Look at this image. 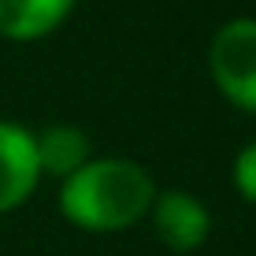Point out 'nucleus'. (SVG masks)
<instances>
[{"label": "nucleus", "mask_w": 256, "mask_h": 256, "mask_svg": "<svg viewBox=\"0 0 256 256\" xmlns=\"http://www.w3.org/2000/svg\"><path fill=\"white\" fill-rule=\"evenodd\" d=\"M156 200L152 174L134 160L122 156H100L78 167L60 190V212L78 226L93 234L130 230L148 216Z\"/></svg>", "instance_id": "f257e3e1"}, {"label": "nucleus", "mask_w": 256, "mask_h": 256, "mask_svg": "<svg viewBox=\"0 0 256 256\" xmlns=\"http://www.w3.org/2000/svg\"><path fill=\"white\" fill-rule=\"evenodd\" d=\"M212 82L242 112L256 116V19L242 15L219 26L208 48Z\"/></svg>", "instance_id": "f03ea898"}, {"label": "nucleus", "mask_w": 256, "mask_h": 256, "mask_svg": "<svg viewBox=\"0 0 256 256\" xmlns=\"http://www.w3.org/2000/svg\"><path fill=\"white\" fill-rule=\"evenodd\" d=\"M148 212H152V223H156L160 242L167 249H174V252L200 249V245L208 242V234H212V212L186 190L156 193V200H152Z\"/></svg>", "instance_id": "7ed1b4c3"}, {"label": "nucleus", "mask_w": 256, "mask_h": 256, "mask_svg": "<svg viewBox=\"0 0 256 256\" xmlns=\"http://www.w3.org/2000/svg\"><path fill=\"white\" fill-rule=\"evenodd\" d=\"M41 178L34 134L22 122L0 119V212L19 208Z\"/></svg>", "instance_id": "20e7f679"}, {"label": "nucleus", "mask_w": 256, "mask_h": 256, "mask_svg": "<svg viewBox=\"0 0 256 256\" xmlns=\"http://www.w3.org/2000/svg\"><path fill=\"white\" fill-rule=\"evenodd\" d=\"M78 0H0V38L38 41L70 15Z\"/></svg>", "instance_id": "39448f33"}, {"label": "nucleus", "mask_w": 256, "mask_h": 256, "mask_svg": "<svg viewBox=\"0 0 256 256\" xmlns=\"http://www.w3.org/2000/svg\"><path fill=\"white\" fill-rule=\"evenodd\" d=\"M34 148H38L41 174H52V178H70L78 167L93 160L86 130L70 126V122H56V126H45L41 134H34Z\"/></svg>", "instance_id": "423d86ee"}, {"label": "nucleus", "mask_w": 256, "mask_h": 256, "mask_svg": "<svg viewBox=\"0 0 256 256\" xmlns=\"http://www.w3.org/2000/svg\"><path fill=\"white\" fill-rule=\"evenodd\" d=\"M230 178H234V190L242 193L245 200H252V204H256V141H252V145H245L242 152L234 156Z\"/></svg>", "instance_id": "0eeeda50"}]
</instances>
